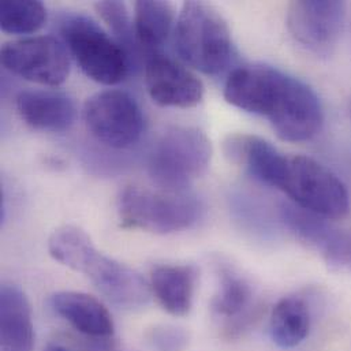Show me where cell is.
<instances>
[{
	"mask_svg": "<svg viewBox=\"0 0 351 351\" xmlns=\"http://www.w3.org/2000/svg\"><path fill=\"white\" fill-rule=\"evenodd\" d=\"M224 97L242 111L265 117L278 137L287 143L312 140L324 123L323 106L316 92L272 66L235 69L226 81Z\"/></svg>",
	"mask_w": 351,
	"mask_h": 351,
	"instance_id": "1",
	"label": "cell"
},
{
	"mask_svg": "<svg viewBox=\"0 0 351 351\" xmlns=\"http://www.w3.org/2000/svg\"><path fill=\"white\" fill-rule=\"evenodd\" d=\"M49 254L60 264L86 276L114 305L140 309L151 300V286L130 267L103 254L90 237L75 226H63L48 241Z\"/></svg>",
	"mask_w": 351,
	"mask_h": 351,
	"instance_id": "2",
	"label": "cell"
},
{
	"mask_svg": "<svg viewBox=\"0 0 351 351\" xmlns=\"http://www.w3.org/2000/svg\"><path fill=\"white\" fill-rule=\"evenodd\" d=\"M176 51L195 70L215 75L232 58L231 32L219 11L201 1H186L176 21Z\"/></svg>",
	"mask_w": 351,
	"mask_h": 351,
	"instance_id": "3",
	"label": "cell"
},
{
	"mask_svg": "<svg viewBox=\"0 0 351 351\" xmlns=\"http://www.w3.org/2000/svg\"><path fill=\"white\" fill-rule=\"evenodd\" d=\"M212 159V145L204 132L190 126L167 129L154 145L148 173L165 191L183 193L205 176Z\"/></svg>",
	"mask_w": 351,
	"mask_h": 351,
	"instance_id": "4",
	"label": "cell"
},
{
	"mask_svg": "<svg viewBox=\"0 0 351 351\" xmlns=\"http://www.w3.org/2000/svg\"><path fill=\"white\" fill-rule=\"evenodd\" d=\"M202 212L201 201L186 191H152L130 186L119 198L122 226L154 234H173L190 228L201 219Z\"/></svg>",
	"mask_w": 351,
	"mask_h": 351,
	"instance_id": "5",
	"label": "cell"
},
{
	"mask_svg": "<svg viewBox=\"0 0 351 351\" xmlns=\"http://www.w3.org/2000/svg\"><path fill=\"white\" fill-rule=\"evenodd\" d=\"M276 187L295 205L327 220L345 217L350 208L345 183L324 165L308 156H286Z\"/></svg>",
	"mask_w": 351,
	"mask_h": 351,
	"instance_id": "6",
	"label": "cell"
},
{
	"mask_svg": "<svg viewBox=\"0 0 351 351\" xmlns=\"http://www.w3.org/2000/svg\"><path fill=\"white\" fill-rule=\"evenodd\" d=\"M60 33L81 70L95 82L117 85L128 77L132 66L128 53L89 16L63 18Z\"/></svg>",
	"mask_w": 351,
	"mask_h": 351,
	"instance_id": "7",
	"label": "cell"
},
{
	"mask_svg": "<svg viewBox=\"0 0 351 351\" xmlns=\"http://www.w3.org/2000/svg\"><path fill=\"white\" fill-rule=\"evenodd\" d=\"M84 121L97 141L114 149H126L138 143L145 128L138 101L118 89L89 97L84 106Z\"/></svg>",
	"mask_w": 351,
	"mask_h": 351,
	"instance_id": "8",
	"label": "cell"
},
{
	"mask_svg": "<svg viewBox=\"0 0 351 351\" xmlns=\"http://www.w3.org/2000/svg\"><path fill=\"white\" fill-rule=\"evenodd\" d=\"M1 64L10 73L45 86L63 84L70 59L63 44L52 36H34L3 45Z\"/></svg>",
	"mask_w": 351,
	"mask_h": 351,
	"instance_id": "9",
	"label": "cell"
},
{
	"mask_svg": "<svg viewBox=\"0 0 351 351\" xmlns=\"http://www.w3.org/2000/svg\"><path fill=\"white\" fill-rule=\"evenodd\" d=\"M346 8L345 1H293L287 11L289 32L309 51L327 53L342 34Z\"/></svg>",
	"mask_w": 351,
	"mask_h": 351,
	"instance_id": "10",
	"label": "cell"
},
{
	"mask_svg": "<svg viewBox=\"0 0 351 351\" xmlns=\"http://www.w3.org/2000/svg\"><path fill=\"white\" fill-rule=\"evenodd\" d=\"M145 85L151 99L162 107L191 108L204 97V84L194 73L158 52L147 59Z\"/></svg>",
	"mask_w": 351,
	"mask_h": 351,
	"instance_id": "11",
	"label": "cell"
},
{
	"mask_svg": "<svg viewBox=\"0 0 351 351\" xmlns=\"http://www.w3.org/2000/svg\"><path fill=\"white\" fill-rule=\"evenodd\" d=\"M280 217L304 243L319 250L331 267L351 265V238L331 227L327 219L295 204H283Z\"/></svg>",
	"mask_w": 351,
	"mask_h": 351,
	"instance_id": "12",
	"label": "cell"
},
{
	"mask_svg": "<svg viewBox=\"0 0 351 351\" xmlns=\"http://www.w3.org/2000/svg\"><path fill=\"white\" fill-rule=\"evenodd\" d=\"M49 306L55 315L75 331L90 339L95 350H110L115 324L108 309L95 297L78 291H59L51 295Z\"/></svg>",
	"mask_w": 351,
	"mask_h": 351,
	"instance_id": "13",
	"label": "cell"
},
{
	"mask_svg": "<svg viewBox=\"0 0 351 351\" xmlns=\"http://www.w3.org/2000/svg\"><path fill=\"white\" fill-rule=\"evenodd\" d=\"M217 276L219 290L212 301V311L226 320L224 335L238 338L257 317L253 308V290L249 282L228 265H220Z\"/></svg>",
	"mask_w": 351,
	"mask_h": 351,
	"instance_id": "14",
	"label": "cell"
},
{
	"mask_svg": "<svg viewBox=\"0 0 351 351\" xmlns=\"http://www.w3.org/2000/svg\"><path fill=\"white\" fill-rule=\"evenodd\" d=\"M15 106L22 121L36 130L64 132L75 119L73 99L58 90H22L16 96Z\"/></svg>",
	"mask_w": 351,
	"mask_h": 351,
	"instance_id": "15",
	"label": "cell"
},
{
	"mask_svg": "<svg viewBox=\"0 0 351 351\" xmlns=\"http://www.w3.org/2000/svg\"><path fill=\"white\" fill-rule=\"evenodd\" d=\"M34 327L25 293L15 285L0 289V351H32Z\"/></svg>",
	"mask_w": 351,
	"mask_h": 351,
	"instance_id": "16",
	"label": "cell"
},
{
	"mask_svg": "<svg viewBox=\"0 0 351 351\" xmlns=\"http://www.w3.org/2000/svg\"><path fill=\"white\" fill-rule=\"evenodd\" d=\"M231 160L243 165L257 180L276 187L282 176L286 156L272 144L257 136H232L226 144Z\"/></svg>",
	"mask_w": 351,
	"mask_h": 351,
	"instance_id": "17",
	"label": "cell"
},
{
	"mask_svg": "<svg viewBox=\"0 0 351 351\" xmlns=\"http://www.w3.org/2000/svg\"><path fill=\"white\" fill-rule=\"evenodd\" d=\"M197 278L194 265H158L151 274V289L165 311L182 317L193 306Z\"/></svg>",
	"mask_w": 351,
	"mask_h": 351,
	"instance_id": "18",
	"label": "cell"
},
{
	"mask_svg": "<svg viewBox=\"0 0 351 351\" xmlns=\"http://www.w3.org/2000/svg\"><path fill=\"white\" fill-rule=\"evenodd\" d=\"M311 331V309L300 295L282 298L269 317V337L280 349L300 346Z\"/></svg>",
	"mask_w": 351,
	"mask_h": 351,
	"instance_id": "19",
	"label": "cell"
},
{
	"mask_svg": "<svg viewBox=\"0 0 351 351\" xmlns=\"http://www.w3.org/2000/svg\"><path fill=\"white\" fill-rule=\"evenodd\" d=\"M174 8L167 1L140 0L134 4V30L140 48L156 52L169 38Z\"/></svg>",
	"mask_w": 351,
	"mask_h": 351,
	"instance_id": "20",
	"label": "cell"
},
{
	"mask_svg": "<svg viewBox=\"0 0 351 351\" xmlns=\"http://www.w3.org/2000/svg\"><path fill=\"white\" fill-rule=\"evenodd\" d=\"M47 21V10L41 1L15 0L0 5V26L10 34H30L40 30Z\"/></svg>",
	"mask_w": 351,
	"mask_h": 351,
	"instance_id": "21",
	"label": "cell"
},
{
	"mask_svg": "<svg viewBox=\"0 0 351 351\" xmlns=\"http://www.w3.org/2000/svg\"><path fill=\"white\" fill-rule=\"evenodd\" d=\"M96 11L103 18V21L111 29L114 38L128 53L130 63H136L138 58L140 45L136 37L134 21H132L128 5L118 0H104L95 4Z\"/></svg>",
	"mask_w": 351,
	"mask_h": 351,
	"instance_id": "22",
	"label": "cell"
},
{
	"mask_svg": "<svg viewBox=\"0 0 351 351\" xmlns=\"http://www.w3.org/2000/svg\"><path fill=\"white\" fill-rule=\"evenodd\" d=\"M147 341L155 351H183L189 343V335L176 326H156L147 334Z\"/></svg>",
	"mask_w": 351,
	"mask_h": 351,
	"instance_id": "23",
	"label": "cell"
},
{
	"mask_svg": "<svg viewBox=\"0 0 351 351\" xmlns=\"http://www.w3.org/2000/svg\"><path fill=\"white\" fill-rule=\"evenodd\" d=\"M43 351H74L71 350V349H69V348H66V346H63V345H49V346H47L45 349Z\"/></svg>",
	"mask_w": 351,
	"mask_h": 351,
	"instance_id": "24",
	"label": "cell"
}]
</instances>
